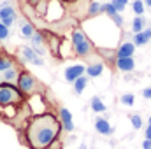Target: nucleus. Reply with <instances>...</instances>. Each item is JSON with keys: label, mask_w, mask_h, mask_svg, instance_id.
Returning <instances> with one entry per match:
<instances>
[{"label": "nucleus", "mask_w": 151, "mask_h": 149, "mask_svg": "<svg viewBox=\"0 0 151 149\" xmlns=\"http://www.w3.org/2000/svg\"><path fill=\"white\" fill-rule=\"evenodd\" d=\"M60 132H62V123L58 116H55L53 112L34 116L25 130L27 142L32 149H49L53 142H56Z\"/></svg>", "instance_id": "1"}, {"label": "nucleus", "mask_w": 151, "mask_h": 149, "mask_svg": "<svg viewBox=\"0 0 151 149\" xmlns=\"http://www.w3.org/2000/svg\"><path fill=\"white\" fill-rule=\"evenodd\" d=\"M72 49H74V54L79 58H93L97 49L93 46V42L90 40V37L84 34L83 28H74L72 30Z\"/></svg>", "instance_id": "2"}, {"label": "nucleus", "mask_w": 151, "mask_h": 149, "mask_svg": "<svg viewBox=\"0 0 151 149\" xmlns=\"http://www.w3.org/2000/svg\"><path fill=\"white\" fill-rule=\"evenodd\" d=\"M25 102V95L18 90L16 84L11 82H0V107H18Z\"/></svg>", "instance_id": "3"}, {"label": "nucleus", "mask_w": 151, "mask_h": 149, "mask_svg": "<svg viewBox=\"0 0 151 149\" xmlns=\"http://www.w3.org/2000/svg\"><path fill=\"white\" fill-rule=\"evenodd\" d=\"M18 90L25 95V97H32V95H42L44 93V84L39 81L34 74H30L28 70H21L18 82H16Z\"/></svg>", "instance_id": "4"}, {"label": "nucleus", "mask_w": 151, "mask_h": 149, "mask_svg": "<svg viewBox=\"0 0 151 149\" xmlns=\"http://www.w3.org/2000/svg\"><path fill=\"white\" fill-rule=\"evenodd\" d=\"M16 18H18V14H16L14 7L9 2L0 5V23H4L5 27H11V25H14Z\"/></svg>", "instance_id": "5"}, {"label": "nucleus", "mask_w": 151, "mask_h": 149, "mask_svg": "<svg viewBox=\"0 0 151 149\" xmlns=\"http://www.w3.org/2000/svg\"><path fill=\"white\" fill-rule=\"evenodd\" d=\"M58 119H60V123H62V130H65V132H72V130H74L72 114H70L69 109L60 107V111H58Z\"/></svg>", "instance_id": "6"}, {"label": "nucleus", "mask_w": 151, "mask_h": 149, "mask_svg": "<svg viewBox=\"0 0 151 149\" xmlns=\"http://www.w3.org/2000/svg\"><path fill=\"white\" fill-rule=\"evenodd\" d=\"M30 40H32V49L37 53L39 56H44L46 54V39H44V34L35 30V34L32 35Z\"/></svg>", "instance_id": "7"}, {"label": "nucleus", "mask_w": 151, "mask_h": 149, "mask_svg": "<svg viewBox=\"0 0 151 149\" xmlns=\"http://www.w3.org/2000/svg\"><path fill=\"white\" fill-rule=\"evenodd\" d=\"M19 51H21V56H23V60H25V62L34 63V65H44V60L39 56V54L32 49V47H30V46H23Z\"/></svg>", "instance_id": "8"}, {"label": "nucleus", "mask_w": 151, "mask_h": 149, "mask_svg": "<svg viewBox=\"0 0 151 149\" xmlns=\"http://www.w3.org/2000/svg\"><path fill=\"white\" fill-rule=\"evenodd\" d=\"M102 72H104V62H102V58H97V60H90L84 74L88 77H99Z\"/></svg>", "instance_id": "9"}, {"label": "nucleus", "mask_w": 151, "mask_h": 149, "mask_svg": "<svg viewBox=\"0 0 151 149\" xmlns=\"http://www.w3.org/2000/svg\"><path fill=\"white\" fill-rule=\"evenodd\" d=\"M84 72H86V65H81V63H77V65H70V67L65 69V79H67L69 82H74L77 77L84 75Z\"/></svg>", "instance_id": "10"}, {"label": "nucleus", "mask_w": 151, "mask_h": 149, "mask_svg": "<svg viewBox=\"0 0 151 149\" xmlns=\"http://www.w3.org/2000/svg\"><path fill=\"white\" fill-rule=\"evenodd\" d=\"M114 65H116V69L119 70V72H132L134 69H135V60H134V56H128V58H116V62H114Z\"/></svg>", "instance_id": "11"}, {"label": "nucleus", "mask_w": 151, "mask_h": 149, "mask_svg": "<svg viewBox=\"0 0 151 149\" xmlns=\"http://www.w3.org/2000/svg\"><path fill=\"white\" fill-rule=\"evenodd\" d=\"M134 53H135L134 42H121L119 47L116 49V58H128V56H134Z\"/></svg>", "instance_id": "12"}, {"label": "nucleus", "mask_w": 151, "mask_h": 149, "mask_svg": "<svg viewBox=\"0 0 151 149\" xmlns=\"http://www.w3.org/2000/svg\"><path fill=\"white\" fill-rule=\"evenodd\" d=\"M19 72H21V69H19L18 65H14V67L7 69L5 72H2V82L16 84V82H18V77H19Z\"/></svg>", "instance_id": "13"}, {"label": "nucleus", "mask_w": 151, "mask_h": 149, "mask_svg": "<svg viewBox=\"0 0 151 149\" xmlns=\"http://www.w3.org/2000/svg\"><path fill=\"white\" fill-rule=\"evenodd\" d=\"M95 130L100 133V135H113V126L109 125V121L107 119H104V117H97L95 119Z\"/></svg>", "instance_id": "14"}, {"label": "nucleus", "mask_w": 151, "mask_h": 149, "mask_svg": "<svg viewBox=\"0 0 151 149\" xmlns=\"http://www.w3.org/2000/svg\"><path fill=\"white\" fill-rule=\"evenodd\" d=\"M104 12H106V14L113 19L116 27H121V25H123V18H121V14L114 9L113 4H104Z\"/></svg>", "instance_id": "15"}, {"label": "nucleus", "mask_w": 151, "mask_h": 149, "mask_svg": "<svg viewBox=\"0 0 151 149\" xmlns=\"http://www.w3.org/2000/svg\"><path fill=\"white\" fill-rule=\"evenodd\" d=\"M151 40V27L148 28H144L142 32H139V34H134V44L135 46H144V44H148Z\"/></svg>", "instance_id": "16"}, {"label": "nucleus", "mask_w": 151, "mask_h": 149, "mask_svg": "<svg viewBox=\"0 0 151 149\" xmlns=\"http://www.w3.org/2000/svg\"><path fill=\"white\" fill-rule=\"evenodd\" d=\"M14 65H18V63L14 62V58H11V56H7V54L0 53V74H2V72H5V70H7V69H11V67H14Z\"/></svg>", "instance_id": "17"}, {"label": "nucleus", "mask_w": 151, "mask_h": 149, "mask_svg": "<svg viewBox=\"0 0 151 149\" xmlns=\"http://www.w3.org/2000/svg\"><path fill=\"white\" fill-rule=\"evenodd\" d=\"M19 32H21V35L25 39H32V35L35 34V28H34V25L30 21H23L21 27H19Z\"/></svg>", "instance_id": "18"}, {"label": "nucleus", "mask_w": 151, "mask_h": 149, "mask_svg": "<svg viewBox=\"0 0 151 149\" xmlns=\"http://www.w3.org/2000/svg\"><path fill=\"white\" fill-rule=\"evenodd\" d=\"M102 12H104V4H100V2H90V5H88V16L90 18L99 16Z\"/></svg>", "instance_id": "19"}, {"label": "nucleus", "mask_w": 151, "mask_h": 149, "mask_svg": "<svg viewBox=\"0 0 151 149\" xmlns=\"http://www.w3.org/2000/svg\"><path fill=\"white\" fill-rule=\"evenodd\" d=\"M72 84H74V91L77 93V95H81V93L84 91L86 84H88V75H81V77H77Z\"/></svg>", "instance_id": "20"}, {"label": "nucleus", "mask_w": 151, "mask_h": 149, "mask_svg": "<svg viewBox=\"0 0 151 149\" xmlns=\"http://www.w3.org/2000/svg\"><path fill=\"white\" fill-rule=\"evenodd\" d=\"M144 27H146L144 18H142V16H135L134 21H132V32H134V34H139V32L144 30Z\"/></svg>", "instance_id": "21"}, {"label": "nucleus", "mask_w": 151, "mask_h": 149, "mask_svg": "<svg viewBox=\"0 0 151 149\" xmlns=\"http://www.w3.org/2000/svg\"><path fill=\"white\" fill-rule=\"evenodd\" d=\"M44 39H46V42L49 44L51 51H53L55 54H58V49H60V46H58V44H60V40H58V37H55V35H49V34H47V35L44 34Z\"/></svg>", "instance_id": "22"}, {"label": "nucleus", "mask_w": 151, "mask_h": 149, "mask_svg": "<svg viewBox=\"0 0 151 149\" xmlns=\"http://www.w3.org/2000/svg\"><path fill=\"white\" fill-rule=\"evenodd\" d=\"M90 107H91L93 112H106V105H104V102H102L99 97H93V98H91Z\"/></svg>", "instance_id": "23"}, {"label": "nucleus", "mask_w": 151, "mask_h": 149, "mask_svg": "<svg viewBox=\"0 0 151 149\" xmlns=\"http://www.w3.org/2000/svg\"><path fill=\"white\" fill-rule=\"evenodd\" d=\"M132 9H134L135 16H142L144 14V2L142 0H134L132 2Z\"/></svg>", "instance_id": "24"}, {"label": "nucleus", "mask_w": 151, "mask_h": 149, "mask_svg": "<svg viewBox=\"0 0 151 149\" xmlns=\"http://www.w3.org/2000/svg\"><path fill=\"white\" fill-rule=\"evenodd\" d=\"M119 102H121L123 105H127V107H132V105H134V102H135V97H134L132 93H125V95H121Z\"/></svg>", "instance_id": "25"}, {"label": "nucleus", "mask_w": 151, "mask_h": 149, "mask_svg": "<svg viewBox=\"0 0 151 149\" xmlns=\"http://www.w3.org/2000/svg\"><path fill=\"white\" fill-rule=\"evenodd\" d=\"M130 121H132V126H134L135 130H139V128L142 126V117H141L139 114H130Z\"/></svg>", "instance_id": "26"}, {"label": "nucleus", "mask_w": 151, "mask_h": 149, "mask_svg": "<svg viewBox=\"0 0 151 149\" xmlns=\"http://www.w3.org/2000/svg\"><path fill=\"white\" fill-rule=\"evenodd\" d=\"M111 4L114 5V9H116L118 12H121V11H125V7H127V4H128V0H113Z\"/></svg>", "instance_id": "27"}, {"label": "nucleus", "mask_w": 151, "mask_h": 149, "mask_svg": "<svg viewBox=\"0 0 151 149\" xmlns=\"http://www.w3.org/2000/svg\"><path fill=\"white\" fill-rule=\"evenodd\" d=\"M5 39H9V27L0 23V40H5Z\"/></svg>", "instance_id": "28"}, {"label": "nucleus", "mask_w": 151, "mask_h": 149, "mask_svg": "<svg viewBox=\"0 0 151 149\" xmlns=\"http://www.w3.org/2000/svg\"><path fill=\"white\" fill-rule=\"evenodd\" d=\"M142 97H144L146 100H151V88H144V90H142Z\"/></svg>", "instance_id": "29"}, {"label": "nucleus", "mask_w": 151, "mask_h": 149, "mask_svg": "<svg viewBox=\"0 0 151 149\" xmlns=\"http://www.w3.org/2000/svg\"><path fill=\"white\" fill-rule=\"evenodd\" d=\"M144 137H146L148 140H151V125H148V128L144 130Z\"/></svg>", "instance_id": "30"}, {"label": "nucleus", "mask_w": 151, "mask_h": 149, "mask_svg": "<svg viewBox=\"0 0 151 149\" xmlns=\"http://www.w3.org/2000/svg\"><path fill=\"white\" fill-rule=\"evenodd\" d=\"M142 149H151V140L144 139V142H142Z\"/></svg>", "instance_id": "31"}, {"label": "nucleus", "mask_w": 151, "mask_h": 149, "mask_svg": "<svg viewBox=\"0 0 151 149\" xmlns=\"http://www.w3.org/2000/svg\"><path fill=\"white\" fill-rule=\"evenodd\" d=\"M28 2H30L32 5H39V2H40V0H28Z\"/></svg>", "instance_id": "32"}, {"label": "nucleus", "mask_w": 151, "mask_h": 149, "mask_svg": "<svg viewBox=\"0 0 151 149\" xmlns=\"http://www.w3.org/2000/svg\"><path fill=\"white\" fill-rule=\"evenodd\" d=\"M144 4H146V5H148V7L151 9V0H144Z\"/></svg>", "instance_id": "33"}, {"label": "nucleus", "mask_w": 151, "mask_h": 149, "mask_svg": "<svg viewBox=\"0 0 151 149\" xmlns=\"http://www.w3.org/2000/svg\"><path fill=\"white\" fill-rule=\"evenodd\" d=\"M148 123H150V125H151V116H150V119H148Z\"/></svg>", "instance_id": "34"}, {"label": "nucleus", "mask_w": 151, "mask_h": 149, "mask_svg": "<svg viewBox=\"0 0 151 149\" xmlns=\"http://www.w3.org/2000/svg\"><path fill=\"white\" fill-rule=\"evenodd\" d=\"M65 2H76V0H65Z\"/></svg>", "instance_id": "35"}]
</instances>
